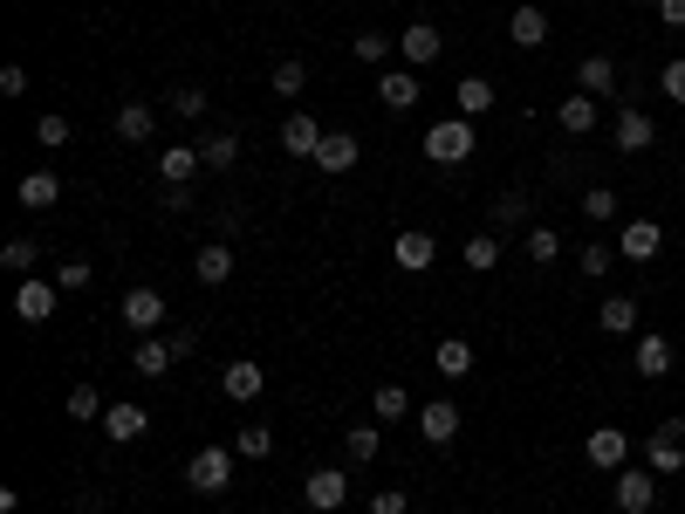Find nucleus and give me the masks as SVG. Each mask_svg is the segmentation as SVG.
I'll return each instance as SVG.
<instances>
[{"instance_id":"nucleus-1","label":"nucleus","mask_w":685,"mask_h":514,"mask_svg":"<svg viewBox=\"0 0 685 514\" xmlns=\"http://www.w3.org/2000/svg\"><path fill=\"white\" fill-rule=\"evenodd\" d=\"M466 151H473V117H446V124L425 131V158H432V165H466Z\"/></svg>"},{"instance_id":"nucleus-2","label":"nucleus","mask_w":685,"mask_h":514,"mask_svg":"<svg viewBox=\"0 0 685 514\" xmlns=\"http://www.w3.org/2000/svg\"><path fill=\"white\" fill-rule=\"evenodd\" d=\"M185 487L192 494H226L233 487V453L226 446H199L192 466H185Z\"/></svg>"},{"instance_id":"nucleus-3","label":"nucleus","mask_w":685,"mask_h":514,"mask_svg":"<svg viewBox=\"0 0 685 514\" xmlns=\"http://www.w3.org/2000/svg\"><path fill=\"white\" fill-rule=\"evenodd\" d=\"M583 460H590L596 473H624V466H631V432H624V425H596L590 440H583Z\"/></svg>"},{"instance_id":"nucleus-4","label":"nucleus","mask_w":685,"mask_h":514,"mask_svg":"<svg viewBox=\"0 0 685 514\" xmlns=\"http://www.w3.org/2000/svg\"><path fill=\"white\" fill-rule=\"evenodd\" d=\"M644 466H652V473H678L685 466V419L652 425V440H644Z\"/></svg>"},{"instance_id":"nucleus-5","label":"nucleus","mask_w":685,"mask_h":514,"mask_svg":"<svg viewBox=\"0 0 685 514\" xmlns=\"http://www.w3.org/2000/svg\"><path fill=\"white\" fill-rule=\"evenodd\" d=\"M611 501H617V514H652V501H658L652 466H624L617 481H611Z\"/></svg>"},{"instance_id":"nucleus-6","label":"nucleus","mask_w":685,"mask_h":514,"mask_svg":"<svg viewBox=\"0 0 685 514\" xmlns=\"http://www.w3.org/2000/svg\"><path fill=\"white\" fill-rule=\"evenodd\" d=\"M302 501H309L315 514H336V507L350 501V473H343V466H315L309 481H302Z\"/></svg>"},{"instance_id":"nucleus-7","label":"nucleus","mask_w":685,"mask_h":514,"mask_svg":"<svg viewBox=\"0 0 685 514\" xmlns=\"http://www.w3.org/2000/svg\"><path fill=\"white\" fill-rule=\"evenodd\" d=\"M397 56H405V69H432L439 56H446V34H439L432 21H412L405 34H397Z\"/></svg>"},{"instance_id":"nucleus-8","label":"nucleus","mask_w":685,"mask_h":514,"mask_svg":"<svg viewBox=\"0 0 685 514\" xmlns=\"http://www.w3.org/2000/svg\"><path fill=\"white\" fill-rule=\"evenodd\" d=\"M658 248H665V226L658 220H624V233H617V254L624 261H658Z\"/></svg>"},{"instance_id":"nucleus-9","label":"nucleus","mask_w":685,"mask_h":514,"mask_svg":"<svg viewBox=\"0 0 685 514\" xmlns=\"http://www.w3.org/2000/svg\"><path fill=\"white\" fill-rule=\"evenodd\" d=\"M261 384H268V371H261L254 357H233V364L220 371V391H226L233 405H254V399H261Z\"/></svg>"},{"instance_id":"nucleus-10","label":"nucleus","mask_w":685,"mask_h":514,"mask_svg":"<svg viewBox=\"0 0 685 514\" xmlns=\"http://www.w3.org/2000/svg\"><path fill=\"white\" fill-rule=\"evenodd\" d=\"M391 261L405 268V274H425V268L439 261V241H432V233H419V226H405V233L391 241Z\"/></svg>"},{"instance_id":"nucleus-11","label":"nucleus","mask_w":685,"mask_h":514,"mask_svg":"<svg viewBox=\"0 0 685 514\" xmlns=\"http://www.w3.org/2000/svg\"><path fill=\"white\" fill-rule=\"evenodd\" d=\"M611 138H617V151H631V158H637V151H652V144H658V124L631 103V110H617V131H611Z\"/></svg>"},{"instance_id":"nucleus-12","label":"nucleus","mask_w":685,"mask_h":514,"mask_svg":"<svg viewBox=\"0 0 685 514\" xmlns=\"http://www.w3.org/2000/svg\"><path fill=\"white\" fill-rule=\"evenodd\" d=\"M124 323L138 336H158V323H165V295H158V289H131L124 295Z\"/></svg>"},{"instance_id":"nucleus-13","label":"nucleus","mask_w":685,"mask_h":514,"mask_svg":"<svg viewBox=\"0 0 685 514\" xmlns=\"http://www.w3.org/2000/svg\"><path fill=\"white\" fill-rule=\"evenodd\" d=\"M419 432H425V446H453V440H460V405L432 399V405L419 412Z\"/></svg>"},{"instance_id":"nucleus-14","label":"nucleus","mask_w":685,"mask_h":514,"mask_svg":"<svg viewBox=\"0 0 685 514\" xmlns=\"http://www.w3.org/2000/svg\"><path fill=\"white\" fill-rule=\"evenodd\" d=\"M377 103L384 110H412L419 103V69H384L377 75Z\"/></svg>"},{"instance_id":"nucleus-15","label":"nucleus","mask_w":685,"mask_h":514,"mask_svg":"<svg viewBox=\"0 0 685 514\" xmlns=\"http://www.w3.org/2000/svg\"><path fill=\"white\" fill-rule=\"evenodd\" d=\"M151 131H158V110L151 103H117V138H124V144H151Z\"/></svg>"},{"instance_id":"nucleus-16","label":"nucleus","mask_w":685,"mask_h":514,"mask_svg":"<svg viewBox=\"0 0 685 514\" xmlns=\"http://www.w3.org/2000/svg\"><path fill=\"white\" fill-rule=\"evenodd\" d=\"M14 315H21V323H49V315H56V289L28 274V282L14 289Z\"/></svg>"},{"instance_id":"nucleus-17","label":"nucleus","mask_w":685,"mask_h":514,"mask_svg":"<svg viewBox=\"0 0 685 514\" xmlns=\"http://www.w3.org/2000/svg\"><path fill=\"white\" fill-rule=\"evenodd\" d=\"M322 138H330V131H322L309 110H295L289 124H281V151H295V158H315V144H322Z\"/></svg>"},{"instance_id":"nucleus-18","label":"nucleus","mask_w":685,"mask_h":514,"mask_svg":"<svg viewBox=\"0 0 685 514\" xmlns=\"http://www.w3.org/2000/svg\"><path fill=\"white\" fill-rule=\"evenodd\" d=\"M206 165V158H199V144H172V151H158V179L165 185H192V172Z\"/></svg>"},{"instance_id":"nucleus-19","label":"nucleus","mask_w":685,"mask_h":514,"mask_svg":"<svg viewBox=\"0 0 685 514\" xmlns=\"http://www.w3.org/2000/svg\"><path fill=\"white\" fill-rule=\"evenodd\" d=\"M507 42H514V49H542V42H548V14H542V8H514V14H507Z\"/></svg>"},{"instance_id":"nucleus-20","label":"nucleus","mask_w":685,"mask_h":514,"mask_svg":"<svg viewBox=\"0 0 685 514\" xmlns=\"http://www.w3.org/2000/svg\"><path fill=\"white\" fill-rule=\"evenodd\" d=\"M576 90H583V97H611V90H617V62H611V56H583V62H576Z\"/></svg>"},{"instance_id":"nucleus-21","label":"nucleus","mask_w":685,"mask_h":514,"mask_svg":"<svg viewBox=\"0 0 685 514\" xmlns=\"http://www.w3.org/2000/svg\"><path fill=\"white\" fill-rule=\"evenodd\" d=\"M644 377H672V336H658V330H644L637 336V357H631Z\"/></svg>"},{"instance_id":"nucleus-22","label":"nucleus","mask_w":685,"mask_h":514,"mask_svg":"<svg viewBox=\"0 0 685 514\" xmlns=\"http://www.w3.org/2000/svg\"><path fill=\"white\" fill-rule=\"evenodd\" d=\"M172 364H179V357H172V343H165V336H144V343L131 350V371H138V377H165Z\"/></svg>"},{"instance_id":"nucleus-23","label":"nucleus","mask_w":685,"mask_h":514,"mask_svg":"<svg viewBox=\"0 0 685 514\" xmlns=\"http://www.w3.org/2000/svg\"><path fill=\"white\" fill-rule=\"evenodd\" d=\"M555 124L570 131V138H590V131H596V97H583V90H576V97H562Z\"/></svg>"},{"instance_id":"nucleus-24","label":"nucleus","mask_w":685,"mask_h":514,"mask_svg":"<svg viewBox=\"0 0 685 514\" xmlns=\"http://www.w3.org/2000/svg\"><path fill=\"white\" fill-rule=\"evenodd\" d=\"M350 165H356V138L350 131H330L315 144V172H350Z\"/></svg>"},{"instance_id":"nucleus-25","label":"nucleus","mask_w":685,"mask_h":514,"mask_svg":"<svg viewBox=\"0 0 685 514\" xmlns=\"http://www.w3.org/2000/svg\"><path fill=\"white\" fill-rule=\"evenodd\" d=\"M596 330H603V336H637V302H631V295H611V302L596 309Z\"/></svg>"},{"instance_id":"nucleus-26","label":"nucleus","mask_w":685,"mask_h":514,"mask_svg":"<svg viewBox=\"0 0 685 514\" xmlns=\"http://www.w3.org/2000/svg\"><path fill=\"white\" fill-rule=\"evenodd\" d=\"M144 425H151V419H144V405H110V412H103V432H110L117 446L144 440Z\"/></svg>"},{"instance_id":"nucleus-27","label":"nucleus","mask_w":685,"mask_h":514,"mask_svg":"<svg viewBox=\"0 0 685 514\" xmlns=\"http://www.w3.org/2000/svg\"><path fill=\"white\" fill-rule=\"evenodd\" d=\"M192 274H199V289H220L226 274H233V248H226V241H213V248H199Z\"/></svg>"},{"instance_id":"nucleus-28","label":"nucleus","mask_w":685,"mask_h":514,"mask_svg":"<svg viewBox=\"0 0 685 514\" xmlns=\"http://www.w3.org/2000/svg\"><path fill=\"white\" fill-rule=\"evenodd\" d=\"M14 200L42 213V206H56V200H62V179H56V172H28V179L14 185Z\"/></svg>"},{"instance_id":"nucleus-29","label":"nucleus","mask_w":685,"mask_h":514,"mask_svg":"<svg viewBox=\"0 0 685 514\" xmlns=\"http://www.w3.org/2000/svg\"><path fill=\"white\" fill-rule=\"evenodd\" d=\"M432 364H439V377H473V343L466 336H446L432 350Z\"/></svg>"},{"instance_id":"nucleus-30","label":"nucleus","mask_w":685,"mask_h":514,"mask_svg":"<svg viewBox=\"0 0 685 514\" xmlns=\"http://www.w3.org/2000/svg\"><path fill=\"white\" fill-rule=\"evenodd\" d=\"M453 103H460V117H487L494 110V83H487V75H460Z\"/></svg>"},{"instance_id":"nucleus-31","label":"nucleus","mask_w":685,"mask_h":514,"mask_svg":"<svg viewBox=\"0 0 685 514\" xmlns=\"http://www.w3.org/2000/svg\"><path fill=\"white\" fill-rule=\"evenodd\" d=\"M377 446H384V432H377V425H350V432H343V453H350L356 466H371V460H377Z\"/></svg>"},{"instance_id":"nucleus-32","label":"nucleus","mask_w":685,"mask_h":514,"mask_svg":"<svg viewBox=\"0 0 685 514\" xmlns=\"http://www.w3.org/2000/svg\"><path fill=\"white\" fill-rule=\"evenodd\" d=\"M371 412H377L384 425L405 419V412H412V391H405V384H377V391H371Z\"/></svg>"},{"instance_id":"nucleus-33","label":"nucleus","mask_w":685,"mask_h":514,"mask_svg":"<svg viewBox=\"0 0 685 514\" xmlns=\"http://www.w3.org/2000/svg\"><path fill=\"white\" fill-rule=\"evenodd\" d=\"M473 274H494L501 268V241H494V233H473V241H466V254H460Z\"/></svg>"},{"instance_id":"nucleus-34","label":"nucleus","mask_w":685,"mask_h":514,"mask_svg":"<svg viewBox=\"0 0 685 514\" xmlns=\"http://www.w3.org/2000/svg\"><path fill=\"white\" fill-rule=\"evenodd\" d=\"M0 268H8V274H21V282H28V274L42 268V248H34V241H8V248H0Z\"/></svg>"},{"instance_id":"nucleus-35","label":"nucleus","mask_w":685,"mask_h":514,"mask_svg":"<svg viewBox=\"0 0 685 514\" xmlns=\"http://www.w3.org/2000/svg\"><path fill=\"white\" fill-rule=\"evenodd\" d=\"M199 158H206V172H226L233 158H240V138H233V131H213L206 144H199Z\"/></svg>"},{"instance_id":"nucleus-36","label":"nucleus","mask_w":685,"mask_h":514,"mask_svg":"<svg viewBox=\"0 0 685 514\" xmlns=\"http://www.w3.org/2000/svg\"><path fill=\"white\" fill-rule=\"evenodd\" d=\"M233 453H240V460H268V453H274V432H268V425H240V432H233Z\"/></svg>"},{"instance_id":"nucleus-37","label":"nucleus","mask_w":685,"mask_h":514,"mask_svg":"<svg viewBox=\"0 0 685 514\" xmlns=\"http://www.w3.org/2000/svg\"><path fill=\"white\" fill-rule=\"evenodd\" d=\"M350 56H356V62H371V69H384V62H391V34L364 28V34H356V42H350Z\"/></svg>"},{"instance_id":"nucleus-38","label":"nucleus","mask_w":685,"mask_h":514,"mask_svg":"<svg viewBox=\"0 0 685 514\" xmlns=\"http://www.w3.org/2000/svg\"><path fill=\"white\" fill-rule=\"evenodd\" d=\"M617 261H624V254H617V248H603V241H590V248H583V261H576V268H583V274H590V282H603V274H611V268H617Z\"/></svg>"},{"instance_id":"nucleus-39","label":"nucleus","mask_w":685,"mask_h":514,"mask_svg":"<svg viewBox=\"0 0 685 514\" xmlns=\"http://www.w3.org/2000/svg\"><path fill=\"white\" fill-rule=\"evenodd\" d=\"M309 90V69L289 56V62H274V97H302Z\"/></svg>"},{"instance_id":"nucleus-40","label":"nucleus","mask_w":685,"mask_h":514,"mask_svg":"<svg viewBox=\"0 0 685 514\" xmlns=\"http://www.w3.org/2000/svg\"><path fill=\"white\" fill-rule=\"evenodd\" d=\"M34 144H49V151L69 144V117H62V110H42V117H34Z\"/></svg>"},{"instance_id":"nucleus-41","label":"nucleus","mask_w":685,"mask_h":514,"mask_svg":"<svg viewBox=\"0 0 685 514\" xmlns=\"http://www.w3.org/2000/svg\"><path fill=\"white\" fill-rule=\"evenodd\" d=\"M555 254H562V233H555V226H528V261L542 268V261H555Z\"/></svg>"},{"instance_id":"nucleus-42","label":"nucleus","mask_w":685,"mask_h":514,"mask_svg":"<svg viewBox=\"0 0 685 514\" xmlns=\"http://www.w3.org/2000/svg\"><path fill=\"white\" fill-rule=\"evenodd\" d=\"M583 213H590V220H617V192H611V185H590V192H583Z\"/></svg>"},{"instance_id":"nucleus-43","label":"nucleus","mask_w":685,"mask_h":514,"mask_svg":"<svg viewBox=\"0 0 685 514\" xmlns=\"http://www.w3.org/2000/svg\"><path fill=\"white\" fill-rule=\"evenodd\" d=\"M528 220V200H521V192H501L494 200V226H521Z\"/></svg>"},{"instance_id":"nucleus-44","label":"nucleus","mask_w":685,"mask_h":514,"mask_svg":"<svg viewBox=\"0 0 685 514\" xmlns=\"http://www.w3.org/2000/svg\"><path fill=\"white\" fill-rule=\"evenodd\" d=\"M97 412H110V405H97V384H75L69 391V419H97Z\"/></svg>"},{"instance_id":"nucleus-45","label":"nucleus","mask_w":685,"mask_h":514,"mask_svg":"<svg viewBox=\"0 0 685 514\" xmlns=\"http://www.w3.org/2000/svg\"><path fill=\"white\" fill-rule=\"evenodd\" d=\"M658 90H665L672 103H685V56H672V62H665V75H658Z\"/></svg>"},{"instance_id":"nucleus-46","label":"nucleus","mask_w":685,"mask_h":514,"mask_svg":"<svg viewBox=\"0 0 685 514\" xmlns=\"http://www.w3.org/2000/svg\"><path fill=\"white\" fill-rule=\"evenodd\" d=\"M172 117H206V90H172Z\"/></svg>"},{"instance_id":"nucleus-47","label":"nucleus","mask_w":685,"mask_h":514,"mask_svg":"<svg viewBox=\"0 0 685 514\" xmlns=\"http://www.w3.org/2000/svg\"><path fill=\"white\" fill-rule=\"evenodd\" d=\"M405 507H412L405 487H377V494H371V514H405Z\"/></svg>"},{"instance_id":"nucleus-48","label":"nucleus","mask_w":685,"mask_h":514,"mask_svg":"<svg viewBox=\"0 0 685 514\" xmlns=\"http://www.w3.org/2000/svg\"><path fill=\"white\" fill-rule=\"evenodd\" d=\"M56 289H90V261H62L56 268Z\"/></svg>"},{"instance_id":"nucleus-49","label":"nucleus","mask_w":685,"mask_h":514,"mask_svg":"<svg viewBox=\"0 0 685 514\" xmlns=\"http://www.w3.org/2000/svg\"><path fill=\"white\" fill-rule=\"evenodd\" d=\"M0 97H28V69H21V62L0 69Z\"/></svg>"},{"instance_id":"nucleus-50","label":"nucleus","mask_w":685,"mask_h":514,"mask_svg":"<svg viewBox=\"0 0 685 514\" xmlns=\"http://www.w3.org/2000/svg\"><path fill=\"white\" fill-rule=\"evenodd\" d=\"M658 21H665V28H685V0H658Z\"/></svg>"},{"instance_id":"nucleus-51","label":"nucleus","mask_w":685,"mask_h":514,"mask_svg":"<svg viewBox=\"0 0 685 514\" xmlns=\"http://www.w3.org/2000/svg\"><path fill=\"white\" fill-rule=\"evenodd\" d=\"M165 343H172V357H192V350H199V336H192V330H172Z\"/></svg>"},{"instance_id":"nucleus-52","label":"nucleus","mask_w":685,"mask_h":514,"mask_svg":"<svg viewBox=\"0 0 685 514\" xmlns=\"http://www.w3.org/2000/svg\"><path fill=\"white\" fill-rule=\"evenodd\" d=\"M75 514H90V507H75Z\"/></svg>"}]
</instances>
